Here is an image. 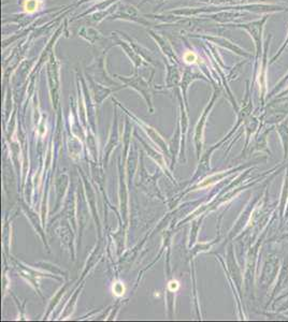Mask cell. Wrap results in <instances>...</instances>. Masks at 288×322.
I'll return each instance as SVG.
<instances>
[{"instance_id": "obj_1", "label": "cell", "mask_w": 288, "mask_h": 322, "mask_svg": "<svg viewBox=\"0 0 288 322\" xmlns=\"http://www.w3.org/2000/svg\"><path fill=\"white\" fill-rule=\"evenodd\" d=\"M195 59H196L195 54L187 53L186 55H185V61H186V62H194V61H195Z\"/></svg>"}]
</instances>
